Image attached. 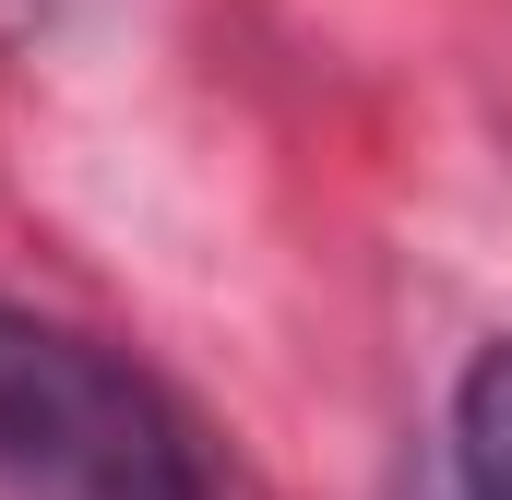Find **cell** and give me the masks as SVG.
Listing matches in <instances>:
<instances>
[{
  "mask_svg": "<svg viewBox=\"0 0 512 500\" xmlns=\"http://www.w3.org/2000/svg\"><path fill=\"white\" fill-rule=\"evenodd\" d=\"M0 489L12 500H227L179 393L84 322L0 298Z\"/></svg>",
  "mask_w": 512,
  "mask_h": 500,
  "instance_id": "cell-1",
  "label": "cell"
},
{
  "mask_svg": "<svg viewBox=\"0 0 512 500\" xmlns=\"http://www.w3.org/2000/svg\"><path fill=\"white\" fill-rule=\"evenodd\" d=\"M453 477L465 500H512V346H477L453 381Z\"/></svg>",
  "mask_w": 512,
  "mask_h": 500,
  "instance_id": "cell-2",
  "label": "cell"
}]
</instances>
